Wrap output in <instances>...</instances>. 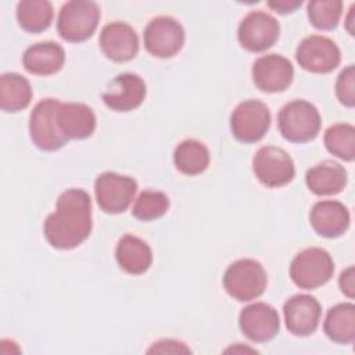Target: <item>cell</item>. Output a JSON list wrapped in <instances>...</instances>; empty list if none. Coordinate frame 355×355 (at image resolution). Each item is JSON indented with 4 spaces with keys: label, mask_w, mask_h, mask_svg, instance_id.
<instances>
[{
    "label": "cell",
    "mask_w": 355,
    "mask_h": 355,
    "mask_svg": "<svg viewBox=\"0 0 355 355\" xmlns=\"http://www.w3.org/2000/svg\"><path fill=\"white\" fill-rule=\"evenodd\" d=\"M92 200L82 189H68L57 200V207L43 225L51 247L71 250L82 244L92 232Z\"/></svg>",
    "instance_id": "cell-1"
},
{
    "label": "cell",
    "mask_w": 355,
    "mask_h": 355,
    "mask_svg": "<svg viewBox=\"0 0 355 355\" xmlns=\"http://www.w3.org/2000/svg\"><path fill=\"white\" fill-rule=\"evenodd\" d=\"M277 126L286 140L291 143H308L319 133L320 115L309 101L293 100L279 111Z\"/></svg>",
    "instance_id": "cell-2"
},
{
    "label": "cell",
    "mask_w": 355,
    "mask_h": 355,
    "mask_svg": "<svg viewBox=\"0 0 355 355\" xmlns=\"http://www.w3.org/2000/svg\"><path fill=\"white\" fill-rule=\"evenodd\" d=\"M268 277L263 266L251 258H243L226 269L223 287L230 297L245 302L261 297L266 288Z\"/></svg>",
    "instance_id": "cell-3"
},
{
    "label": "cell",
    "mask_w": 355,
    "mask_h": 355,
    "mask_svg": "<svg viewBox=\"0 0 355 355\" xmlns=\"http://www.w3.org/2000/svg\"><path fill=\"white\" fill-rule=\"evenodd\" d=\"M98 21L100 8L97 3L72 0L61 7L57 18V31L67 42H85L94 33Z\"/></svg>",
    "instance_id": "cell-4"
},
{
    "label": "cell",
    "mask_w": 355,
    "mask_h": 355,
    "mask_svg": "<svg viewBox=\"0 0 355 355\" xmlns=\"http://www.w3.org/2000/svg\"><path fill=\"white\" fill-rule=\"evenodd\" d=\"M334 273V262L330 254L319 247L305 248L298 252L290 265V277L304 290H315L326 284Z\"/></svg>",
    "instance_id": "cell-5"
},
{
    "label": "cell",
    "mask_w": 355,
    "mask_h": 355,
    "mask_svg": "<svg viewBox=\"0 0 355 355\" xmlns=\"http://www.w3.org/2000/svg\"><path fill=\"white\" fill-rule=\"evenodd\" d=\"M60 103L55 98H43L33 107L29 115L31 140L39 150L55 151L68 141L57 122Z\"/></svg>",
    "instance_id": "cell-6"
},
{
    "label": "cell",
    "mask_w": 355,
    "mask_h": 355,
    "mask_svg": "<svg viewBox=\"0 0 355 355\" xmlns=\"http://www.w3.org/2000/svg\"><path fill=\"white\" fill-rule=\"evenodd\" d=\"M252 171L257 179L270 189L286 186L295 175L291 157L286 150L276 146H265L255 153Z\"/></svg>",
    "instance_id": "cell-7"
},
{
    "label": "cell",
    "mask_w": 355,
    "mask_h": 355,
    "mask_svg": "<svg viewBox=\"0 0 355 355\" xmlns=\"http://www.w3.org/2000/svg\"><path fill=\"white\" fill-rule=\"evenodd\" d=\"M137 191L133 178L115 172H104L94 182V194L98 207L105 214H121L132 204Z\"/></svg>",
    "instance_id": "cell-8"
},
{
    "label": "cell",
    "mask_w": 355,
    "mask_h": 355,
    "mask_svg": "<svg viewBox=\"0 0 355 355\" xmlns=\"http://www.w3.org/2000/svg\"><path fill=\"white\" fill-rule=\"evenodd\" d=\"M270 126V111L259 100H245L240 103L230 116L233 136L241 143L259 141Z\"/></svg>",
    "instance_id": "cell-9"
},
{
    "label": "cell",
    "mask_w": 355,
    "mask_h": 355,
    "mask_svg": "<svg viewBox=\"0 0 355 355\" xmlns=\"http://www.w3.org/2000/svg\"><path fill=\"white\" fill-rule=\"evenodd\" d=\"M146 50L158 58H171L180 51L184 43V29L172 17L153 18L143 33Z\"/></svg>",
    "instance_id": "cell-10"
},
{
    "label": "cell",
    "mask_w": 355,
    "mask_h": 355,
    "mask_svg": "<svg viewBox=\"0 0 355 355\" xmlns=\"http://www.w3.org/2000/svg\"><path fill=\"white\" fill-rule=\"evenodd\" d=\"M295 58L300 67L308 72L329 73L338 67L341 53L331 39L320 35H311L302 39L298 44Z\"/></svg>",
    "instance_id": "cell-11"
},
{
    "label": "cell",
    "mask_w": 355,
    "mask_h": 355,
    "mask_svg": "<svg viewBox=\"0 0 355 355\" xmlns=\"http://www.w3.org/2000/svg\"><path fill=\"white\" fill-rule=\"evenodd\" d=\"M279 33L280 25L275 17L263 11H251L241 19L237 37L245 50L262 53L277 42Z\"/></svg>",
    "instance_id": "cell-12"
},
{
    "label": "cell",
    "mask_w": 355,
    "mask_h": 355,
    "mask_svg": "<svg viewBox=\"0 0 355 355\" xmlns=\"http://www.w3.org/2000/svg\"><path fill=\"white\" fill-rule=\"evenodd\" d=\"M252 80L255 86L265 93H277L286 90L294 76L291 62L280 54H266L255 60L252 65Z\"/></svg>",
    "instance_id": "cell-13"
},
{
    "label": "cell",
    "mask_w": 355,
    "mask_h": 355,
    "mask_svg": "<svg viewBox=\"0 0 355 355\" xmlns=\"http://www.w3.org/2000/svg\"><path fill=\"white\" fill-rule=\"evenodd\" d=\"M239 326L248 340L266 343L279 333L280 320L273 306L265 302H255L241 309Z\"/></svg>",
    "instance_id": "cell-14"
},
{
    "label": "cell",
    "mask_w": 355,
    "mask_h": 355,
    "mask_svg": "<svg viewBox=\"0 0 355 355\" xmlns=\"http://www.w3.org/2000/svg\"><path fill=\"white\" fill-rule=\"evenodd\" d=\"M287 330L298 337H306L316 331L322 315L319 301L308 294H297L288 298L283 306Z\"/></svg>",
    "instance_id": "cell-15"
},
{
    "label": "cell",
    "mask_w": 355,
    "mask_h": 355,
    "mask_svg": "<svg viewBox=\"0 0 355 355\" xmlns=\"http://www.w3.org/2000/svg\"><path fill=\"white\" fill-rule=\"evenodd\" d=\"M98 43L105 57L115 62L130 61L139 51L137 35L126 22L107 24L101 29Z\"/></svg>",
    "instance_id": "cell-16"
},
{
    "label": "cell",
    "mask_w": 355,
    "mask_h": 355,
    "mask_svg": "<svg viewBox=\"0 0 355 355\" xmlns=\"http://www.w3.org/2000/svg\"><path fill=\"white\" fill-rule=\"evenodd\" d=\"M146 97V83L135 73L125 72L114 78L103 94L104 104L118 112H128L137 108Z\"/></svg>",
    "instance_id": "cell-17"
},
{
    "label": "cell",
    "mask_w": 355,
    "mask_h": 355,
    "mask_svg": "<svg viewBox=\"0 0 355 355\" xmlns=\"http://www.w3.org/2000/svg\"><path fill=\"white\" fill-rule=\"evenodd\" d=\"M309 220L319 236L336 239L347 232L351 219L344 204L334 200H323L312 207Z\"/></svg>",
    "instance_id": "cell-18"
},
{
    "label": "cell",
    "mask_w": 355,
    "mask_h": 355,
    "mask_svg": "<svg viewBox=\"0 0 355 355\" xmlns=\"http://www.w3.org/2000/svg\"><path fill=\"white\" fill-rule=\"evenodd\" d=\"M57 122L60 130L68 140L87 139L96 129L93 110L82 103H60Z\"/></svg>",
    "instance_id": "cell-19"
},
{
    "label": "cell",
    "mask_w": 355,
    "mask_h": 355,
    "mask_svg": "<svg viewBox=\"0 0 355 355\" xmlns=\"http://www.w3.org/2000/svg\"><path fill=\"white\" fill-rule=\"evenodd\" d=\"M65 62L64 49L54 42H40L28 47L22 57L24 68L33 75L47 76L58 72Z\"/></svg>",
    "instance_id": "cell-20"
},
{
    "label": "cell",
    "mask_w": 355,
    "mask_h": 355,
    "mask_svg": "<svg viewBox=\"0 0 355 355\" xmlns=\"http://www.w3.org/2000/svg\"><path fill=\"white\" fill-rule=\"evenodd\" d=\"M115 258L121 269L129 275H143L153 263L151 248L144 240L133 234H125L119 239Z\"/></svg>",
    "instance_id": "cell-21"
},
{
    "label": "cell",
    "mask_w": 355,
    "mask_h": 355,
    "mask_svg": "<svg viewBox=\"0 0 355 355\" xmlns=\"http://www.w3.org/2000/svg\"><path fill=\"white\" fill-rule=\"evenodd\" d=\"M305 183L316 196L338 194L347 184V171L338 162L327 159L306 171Z\"/></svg>",
    "instance_id": "cell-22"
},
{
    "label": "cell",
    "mask_w": 355,
    "mask_h": 355,
    "mask_svg": "<svg viewBox=\"0 0 355 355\" xmlns=\"http://www.w3.org/2000/svg\"><path fill=\"white\" fill-rule=\"evenodd\" d=\"M323 331L337 344H352L355 340V305L343 302L331 306L327 311Z\"/></svg>",
    "instance_id": "cell-23"
},
{
    "label": "cell",
    "mask_w": 355,
    "mask_h": 355,
    "mask_svg": "<svg viewBox=\"0 0 355 355\" xmlns=\"http://www.w3.org/2000/svg\"><path fill=\"white\" fill-rule=\"evenodd\" d=\"M32 100L31 83L15 72L3 73L0 78V108L4 112H18Z\"/></svg>",
    "instance_id": "cell-24"
},
{
    "label": "cell",
    "mask_w": 355,
    "mask_h": 355,
    "mask_svg": "<svg viewBox=\"0 0 355 355\" xmlns=\"http://www.w3.org/2000/svg\"><path fill=\"white\" fill-rule=\"evenodd\" d=\"M173 162L178 171L194 176L202 173L209 164V151L201 141L187 139L178 144L173 153Z\"/></svg>",
    "instance_id": "cell-25"
},
{
    "label": "cell",
    "mask_w": 355,
    "mask_h": 355,
    "mask_svg": "<svg viewBox=\"0 0 355 355\" xmlns=\"http://www.w3.org/2000/svg\"><path fill=\"white\" fill-rule=\"evenodd\" d=\"M53 6L47 0H22L17 4L19 26L29 33L46 31L53 21Z\"/></svg>",
    "instance_id": "cell-26"
},
{
    "label": "cell",
    "mask_w": 355,
    "mask_h": 355,
    "mask_svg": "<svg viewBox=\"0 0 355 355\" xmlns=\"http://www.w3.org/2000/svg\"><path fill=\"white\" fill-rule=\"evenodd\" d=\"M324 146L327 151L344 161L355 158V128L349 123L331 125L324 133Z\"/></svg>",
    "instance_id": "cell-27"
},
{
    "label": "cell",
    "mask_w": 355,
    "mask_h": 355,
    "mask_svg": "<svg viewBox=\"0 0 355 355\" xmlns=\"http://www.w3.org/2000/svg\"><path fill=\"white\" fill-rule=\"evenodd\" d=\"M309 22L319 31L334 29L343 14V3L340 0H312L306 6Z\"/></svg>",
    "instance_id": "cell-28"
},
{
    "label": "cell",
    "mask_w": 355,
    "mask_h": 355,
    "mask_svg": "<svg viewBox=\"0 0 355 355\" xmlns=\"http://www.w3.org/2000/svg\"><path fill=\"white\" fill-rule=\"evenodd\" d=\"M169 208V198L162 191L144 190L136 198L132 215L143 222L154 220L166 214Z\"/></svg>",
    "instance_id": "cell-29"
},
{
    "label": "cell",
    "mask_w": 355,
    "mask_h": 355,
    "mask_svg": "<svg viewBox=\"0 0 355 355\" xmlns=\"http://www.w3.org/2000/svg\"><path fill=\"white\" fill-rule=\"evenodd\" d=\"M336 94L338 101L352 108L355 105V68L354 65H348L344 68L336 82Z\"/></svg>",
    "instance_id": "cell-30"
},
{
    "label": "cell",
    "mask_w": 355,
    "mask_h": 355,
    "mask_svg": "<svg viewBox=\"0 0 355 355\" xmlns=\"http://www.w3.org/2000/svg\"><path fill=\"white\" fill-rule=\"evenodd\" d=\"M148 354H189L190 348L186 347L182 341L166 338V340H159L154 343L148 349Z\"/></svg>",
    "instance_id": "cell-31"
},
{
    "label": "cell",
    "mask_w": 355,
    "mask_h": 355,
    "mask_svg": "<svg viewBox=\"0 0 355 355\" xmlns=\"http://www.w3.org/2000/svg\"><path fill=\"white\" fill-rule=\"evenodd\" d=\"M338 286L343 294L348 298H354L355 295V269L354 266H348L345 270L341 272L338 279Z\"/></svg>",
    "instance_id": "cell-32"
},
{
    "label": "cell",
    "mask_w": 355,
    "mask_h": 355,
    "mask_svg": "<svg viewBox=\"0 0 355 355\" xmlns=\"http://www.w3.org/2000/svg\"><path fill=\"white\" fill-rule=\"evenodd\" d=\"M301 4H302L301 0H272L268 3V6L279 14L293 12L298 7H301Z\"/></svg>",
    "instance_id": "cell-33"
},
{
    "label": "cell",
    "mask_w": 355,
    "mask_h": 355,
    "mask_svg": "<svg viewBox=\"0 0 355 355\" xmlns=\"http://www.w3.org/2000/svg\"><path fill=\"white\" fill-rule=\"evenodd\" d=\"M345 28H347L348 33L354 36V6H351V8H349L348 17L345 19Z\"/></svg>",
    "instance_id": "cell-34"
}]
</instances>
